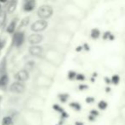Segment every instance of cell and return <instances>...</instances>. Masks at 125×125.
I'll use <instances>...</instances> for the list:
<instances>
[{
    "instance_id": "1",
    "label": "cell",
    "mask_w": 125,
    "mask_h": 125,
    "mask_svg": "<svg viewBox=\"0 0 125 125\" xmlns=\"http://www.w3.org/2000/svg\"><path fill=\"white\" fill-rule=\"evenodd\" d=\"M52 14H53V9L52 6L47 5V4L40 6L37 11V16L41 20L48 19L52 16Z\"/></svg>"
},
{
    "instance_id": "12",
    "label": "cell",
    "mask_w": 125,
    "mask_h": 125,
    "mask_svg": "<svg viewBox=\"0 0 125 125\" xmlns=\"http://www.w3.org/2000/svg\"><path fill=\"white\" fill-rule=\"evenodd\" d=\"M2 125H11L12 124V118L10 116H4L2 119Z\"/></svg>"
},
{
    "instance_id": "15",
    "label": "cell",
    "mask_w": 125,
    "mask_h": 125,
    "mask_svg": "<svg viewBox=\"0 0 125 125\" xmlns=\"http://www.w3.org/2000/svg\"><path fill=\"white\" fill-rule=\"evenodd\" d=\"M29 23V17H25L23 18L21 21V23H20V28H24V27H27Z\"/></svg>"
},
{
    "instance_id": "4",
    "label": "cell",
    "mask_w": 125,
    "mask_h": 125,
    "mask_svg": "<svg viewBox=\"0 0 125 125\" xmlns=\"http://www.w3.org/2000/svg\"><path fill=\"white\" fill-rule=\"evenodd\" d=\"M28 78H29V73L27 70H21L15 75V79L16 80V82H21V83L28 81Z\"/></svg>"
},
{
    "instance_id": "18",
    "label": "cell",
    "mask_w": 125,
    "mask_h": 125,
    "mask_svg": "<svg viewBox=\"0 0 125 125\" xmlns=\"http://www.w3.org/2000/svg\"><path fill=\"white\" fill-rule=\"evenodd\" d=\"M75 72H70V74H69V78H70V79L75 78Z\"/></svg>"
},
{
    "instance_id": "19",
    "label": "cell",
    "mask_w": 125,
    "mask_h": 125,
    "mask_svg": "<svg viewBox=\"0 0 125 125\" xmlns=\"http://www.w3.org/2000/svg\"><path fill=\"white\" fill-rule=\"evenodd\" d=\"M78 80H84V75H78L76 77Z\"/></svg>"
},
{
    "instance_id": "8",
    "label": "cell",
    "mask_w": 125,
    "mask_h": 125,
    "mask_svg": "<svg viewBox=\"0 0 125 125\" xmlns=\"http://www.w3.org/2000/svg\"><path fill=\"white\" fill-rule=\"evenodd\" d=\"M35 4H36V3L33 0L27 1L24 4V5H23V10L25 11H27V12H30V11L33 10V9L35 8Z\"/></svg>"
},
{
    "instance_id": "11",
    "label": "cell",
    "mask_w": 125,
    "mask_h": 125,
    "mask_svg": "<svg viewBox=\"0 0 125 125\" xmlns=\"http://www.w3.org/2000/svg\"><path fill=\"white\" fill-rule=\"evenodd\" d=\"M16 9V1H12L10 2V4L8 6V12L9 13H13Z\"/></svg>"
},
{
    "instance_id": "3",
    "label": "cell",
    "mask_w": 125,
    "mask_h": 125,
    "mask_svg": "<svg viewBox=\"0 0 125 125\" xmlns=\"http://www.w3.org/2000/svg\"><path fill=\"white\" fill-rule=\"evenodd\" d=\"M25 40V35L23 32H16L14 35H13V40H12V44L13 45L16 47L21 46L23 44Z\"/></svg>"
},
{
    "instance_id": "2",
    "label": "cell",
    "mask_w": 125,
    "mask_h": 125,
    "mask_svg": "<svg viewBox=\"0 0 125 125\" xmlns=\"http://www.w3.org/2000/svg\"><path fill=\"white\" fill-rule=\"evenodd\" d=\"M48 26V22L45 20H38V21H34L33 24L31 25V30L34 33H39V32H42L45 30V28Z\"/></svg>"
},
{
    "instance_id": "20",
    "label": "cell",
    "mask_w": 125,
    "mask_h": 125,
    "mask_svg": "<svg viewBox=\"0 0 125 125\" xmlns=\"http://www.w3.org/2000/svg\"><path fill=\"white\" fill-rule=\"evenodd\" d=\"M3 45H4V44H3V43H1V42H0V50H1V49H2Z\"/></svg>"
},
{
    "instance_id": "16",
    "label": "cell",
    "mask_w": 125,
    "mask_h": 125,
    "mask_svg": "<svg viewBox=\"0 0 125 125\" xmlns=\"http://www.w3.org/2000/svg\"><path fill=\"white\" fill-rule=\"evenodd\" d=\"M98 106H99V108L100 110H104L106 107H107V103L105 102V101H100V102L98 104Z\"/></svg>"
},
{
    "instance_id": "21",
    "label": "cell",
    "mask_w": 125,
    "mask_h": 125,
    "mask_svg": "<svg viewBox=\"0 0 125 125\" xmlns=\"http://www.w3.org/2000/svg\"><path fill=\"white\" fill-rule=\"evenodd\" d=\"M1 9H2V5H1V4H0V12H1Z\"/></svg>"
},
{
    "instance_id": "6",
    "label": "cell",
    "mask_w": 125,
    "mask_h": 125,
    "mask_svg": "<svg viewBox=\"0 0 125 125\" xmlns=\"http://www.w3.org/2000/svg\"><path fill=\"white\" fill-rule=\"evenodd\" d=\"M28 42L31 44L32 45H39V44L41 43L42 40H43V36L41 34H39V33H33V34L29 35L28 37Z\"/></svg>"
},
{
    "instance_id": "7",
    "label": "cell",
    "mask_w": 125,
    "mask_h": 125,
    "mask_svg": "<svg viewBox=\"0 0 125 125\" xmlns=\"http://www.w3.org/2000/svg\"><path fill=\"white\" fill-rule=\"evenodd\" d=\"M29 53L32 56H35V57H38V56L41 55L42 52H43V48H42L40 45H31L29 47Z\"/></svg>"
},
{
    "instance_id": "17",
    "label": "cell",
    "mask_w": 125,
    "mask_h": 125,
    "mask_svg": "<svg viewBox=\"0 0 125 125\" xmlns=\"http://www.w3.org/2000/svg\"><path fill=\"white\" fill-rule=\"evenodd\" d=\"M119 80H120V78H119V76H118L117 75H113L112 78H111V82H112L114 84H117L118 82H119Z\"/></svg>"
},
{
    "instance_id": "14",
    "label": "cell",
    "mask_w": 125,
    "mask_h": 125,
    "mask_svg": "<svg viewBox=\"0 0 125 125\" xmlns=\"http://www.w3.org/2000/svg\"><path fill=\"white\" fill-rule=\"evenodd\" d=\"M100 35V32H99V29L97 28H94V29L91 31V37L93 39H98Z\"/></svg>"
},
{
    "instance_id": "9",
    "label": "cell",
    "mask_w": 125,
    "mask_h": 125,
    "mask_svg": "<svg viewBox=\"0 0 125 125\" xmlns=\"http://www.w3.org/2000/svg\"><path fill=\"white\" fill-rule=\"evenodd\" d=\"M16 21L14 20V21H11V22L10 23L9 26H8L7 32L9 33H13L15 32V29H16Z\"/></svg>"
},
{
    "instance_id": "13",
    "label": "cell",
    "mask_w": 125,
    "mask_h": 125,
    "mask_svg": "<svg viewBox=\"0 0 125 125\" xmlns=\"http://www.w3.org/2000/svg\"><path fill=\"white\" fill-rule=\"evenodd\" d=\"M6 20V13L5 11H1L0 12V28L4 24Z\"/></svg>"
},
{
    "instance_id": "5",
    "label": "cell",
    "mask_w": 125,
    "mask_h": 125,
    "mask_svg": "<svg viewBox=\"0 0 125 125\" xmlns=\"http://www.w3.org/2000/svg\"><path fill=\"white\" fill-rule=\"evenodd\" d=\"M25 90V86L23 83L19 82H16L10 86V91L15 94H21Z\"/></svg>"
},
{
    "instance_id": "10",
    "label": "cell",
    "mask_w": 125,
    "mask_h": 125,
    "mask_svg": "<svg viewBox=\"0 0 125 125\" xmlns=\"http://www.w3.org/2000/svg\"><path fill=\"white\" fill-rule=\"evenodd\" d=\"M8 82H9V77L7 75H4L0 77V87H4L7 85Z\"/></svg>"
}]
</instances>
